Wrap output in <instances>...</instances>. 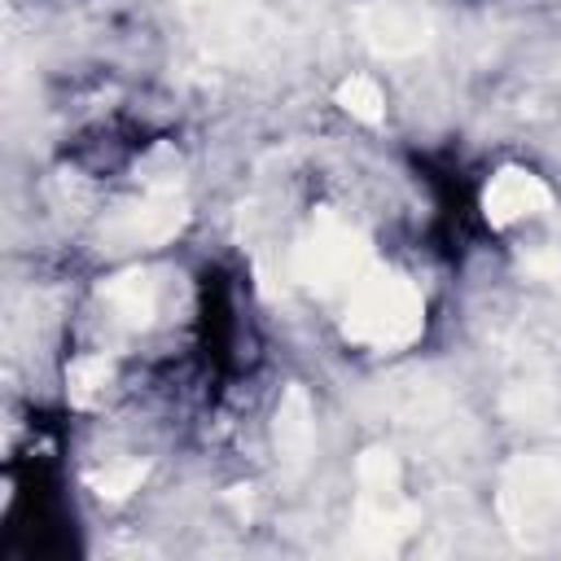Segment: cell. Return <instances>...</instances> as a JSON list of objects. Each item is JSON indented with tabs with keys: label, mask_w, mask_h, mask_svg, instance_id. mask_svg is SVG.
Returning <instances> with one entry per match:
<instances>
[{
	"label": "cell",
	"mask_w": 561,
	"mask_h": 561,
	"mask_svg": "<svg viewBox=\"0 0 561 561\" xmlns=\"http://www.w3.org/2000/svg\"><path fill=\"white\" fill-rule=\"evenodd\" d=\"M421 329H425V302L408 276L390 267H368L346 289V316H342L346 342H359L368 351H403L421 337Z\"/></svg>",
	"instance_id": "cell-1"
},
{
	"label": "cell",
	"mask_w": 561,
	"mask_h": 561,
	"mask_svg": "<svg viewBox=\"0 0 561 561\" xmlns=\"http://www.w3.org/2000/svg\"><path fill=\"white\" fill-rule=\"evenodd\" d=\"M500 522L513 539L539 543L561 530V456H517L495 495Z\"/></svg>",
	"instance_id": "cell-2"
},
{
	"label": "cell",
	"mask_w": 561,
	"mask_h": 561,
	"mask_svg": "<svg viewBox=\"0 0 561 561\" xmlns=\"http://www.w3.org/2000/svg\"><path fill=\"white\" fill-rule=\"evenodd\" d=\"M359 504H355V539L368 552H394L416 530V508L399 491V460L386 447H368L359 456Z\"/></svg>",
	"instance_id": "cell-3"
},
{
	"label": "cell",
	"mask_w": 561,
	"mask_h": 561,
	"mask_svg": "<svg viewBox=\"0 0 561 561\" xmlns=\"http://www.w3.org/2000/svg\"><path fill=\"white\" fill-rule=\"evenodd\" d=\"M368 272V241L342 215L320 210L294 245V276L316 294L351 289Z\"/></svg>",
	"instance_id": "cell-4"
},
{
	"label": "cell",
	"mask_w": 561,
	"mask_h": 561,
	"mask_svg": "<svg viewBox=\"0 0 561 561\" xmlns=\"http://www.w3.org/2000/svg\"><path fill=\"white\" fill-rule=\"evenodd\" d=\"M359 35L377 57H416L434 44V13L425 0H368Z\"/></svg>",
	"instance_id": "cell-5"
},
{
	"label": "cell",
	"mask_w": 561,
	"mask_h": 561,
	"mask_svg": "<svg viewBox=\"0 0 561 561\" xmlns=\"http://www.w3.org/2000/svg\"><path fill=\"white\" fill-rule=\"evenodd\" d=\"M188 224V206L180 193L171 188H153L145 202L127 206L114 224H110V250H131V245H162L171 241L180 228Z\"/></svg>",
	"instance_id": "cell-6"
},
{
	"label": "cell",
	"mask_w": 561,
	"mask_h": 561,
	"mask_svg": "<svg viewBox=\"0 0 561 561\" xmlns=\"http://www.w3.org/2000/svg\"><path fill=\"white\" fill-rule=\"evenodd\" d=\"M548 206H552L548 184H543L539 175L522 171V167H504V171L486 184V193H482V215H486L491 228H508V224H517V219H526V215H539V210H548Z\"/></svg>",
	"instance_id": "cell-7"
},
{
	"label": "cell",
	"mask_w": 561,
	"mask_h": 561,
	"mask_svg": "<svg viewBox=\"0 0 561 561\" xmlns=\"http://www.w3.org/2000/svg\"><path fill=\"white\" fill-rule=\"evenodd\" d=\"M272 438H276V456L285 469H302L311 460V447H316V421H311V403H307V390L302 386H289L280 408H276V421H272Z\"/></svg>",
	"instance_id": "cell-8"
},
{
	"label": "cell",
	"mask_w": 561,
	"mask_h": 561,
	"mask_svg": "<svg viewBox=\"0 0 561 561\" xmlns=\"http://www.w3.org/2000/svg\"><path fill=\"white\" fill-rule=\"evenodd\" d=\"M105 302L114 307V316L131 329H145L158 311V280L149 272H127V276H114L105 289Z\"/></svg>",
	"instance_id": "cell-9"
},
{
	"label": "cell",
	"mask_w": 561,
	"mask_h": 561,
	"mask_svg": "<svg viewBox=\"0 0 561 561\" xmlns=\"http://www.w3.org/2000/svg\"><path fill=\"white\" fill-rule=\"evenodd\" d=\"M110 381V359L105 355H79L70 368H66V394L75 408H92L101 399Z\"/></svg>",
	"instance_id": "cell-10"
},
{
	"label": "cell",
	"mask_w": 561,
	"mask_h": 561,
	"mask_svg": "<svg viewBox=\"0 0 561 561\" xmlns=\"http://www.w3.org/2000/svg\"><path fill=\"white\" fill-rule=\"evenodd\" d=\"M337 105H342L351 118L368 123V127H377V123H381V114H386L381 88H377L368 75H351V79H342V83H337Z\"/></svg>",
	"instance_id": "cell-11"
},
{
	"label": "cell",
	"mask_w": 561,
	"mask_h": 561,
	"mask_svg": "<svg viewBox=\"0 0 561 561\" xmlns=\"http://www.w3.org/2000/svg\"><path fill=\"white\" fill-rule=\"evenodd\" d=\"M145 478H149V460H123V465H110L105 473H96L92 486L101 500H127L131 491H140Z\"/></svg>",
	"instance_id": "cell-12"
},
{
	"label": "cell",
	"mask_w": 561,
	"mask_h": 561,
	"mask_svg": "<svg viewBox=\"0 0 561 561\" xmlns=\"http://www.w3.org/2000/svg\"><path fill=\"white\" fill-rule=\"evenodd\" d=\"M522 267H526L530 276H539V280H557V276H561V245H539V250H530V254L522 259Z\"/></svg>",
	"instance_id": "cell-13"
}]
</instances>
